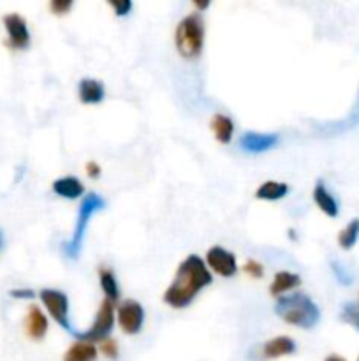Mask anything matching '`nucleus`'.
<instances>
[{
  "label": "nucleus",
  "instance_id": "nucleus-29",
  "mask_svg": "<svg viewBox=\"0 0 359 361\" xmlns=\"http://www.w3.org/2000/svg\"><path fill=\"white\" fill-rule=\"evenodd\" d=\"M13 298H20V300H30V298H35V293L32 291V289H13V291L9 293Z\"/></svg>",
  "mask_w": 359,
  "mask_h": 361
},
{
  "label": "nucleus",
  "instance_id": "nucleus-6",
  "mask_svg": "<svg viewBox=\"0 0 359 361\" xmlns=\"http://www.w3.org/2000/svg\"><path fill=\"white\" fill-rule=\"evenodd\" d=\"M39 298L44 303L48 309L49 316L63 328V330H70V321H69V298L65 293L58 291V289H42L39 293Z\"/></svg>",
  "mask_w": 359,
  "mask_h": 361
},
{
  "label": "nucleus",
  "instance_id": "nucleus-9",
  "mask_svg": "<svg viewBox=\"0 0 359 361\" xmlns=\"http://www.w3.org/2000/svg\"><path fill=\"white\" fill-rule=\"evenodd\" d=\"M206 263H208V267H210L215 274L220 275V277L229 279L236 274V270H238V267H236L234 254L220 245H215L208 250Z\"/></svg>",
  "mask_w": 359,
  "mask_h": 361
},
{
  "label": "nucleus",
  "instance_id": "nucleus-17",
  "mask_svg": "<svg viewBox=\"0 0 359 361\" xmlns=\"http://www.w3.org/2000/svg\"><path fill=\"white\" fill-rule=\"evenodd\" d=\"M301 286V277L298 274H291V271H278L273 277V282L270 286V293L273 296H282V293L291 291V289L299 288Z\"/></svg>",
  "mask_w": 359,
  "mask_h": 361
},
{
  "label": "nucleus",
  "instance_id": "nucleus-30",
  "mask_svg": "<svg viewBox=\"0 0 359 361\" xmlns=\"http://www.w3.org/2000/svg\"><path fill=\"white\" fill-rule=\"evenodd\" d=\"M194 4H196V7L199 11L208 9V7H210V0H204V2H199V0H197V2H194Z\"/></svg>",
  "mask_w": 359,
  "mask_h": 361
},
{
  "label": "nucleus",
  "instance_id": "nucleus-20",
  "mask_svg": "<svg viewBox=\"0 0 359 361\" xmlns=\"http://www.w3.org/2000/svg\"><path fill=\"white\" fill-rule=\"evenodd\" d=\"M99 281H101V288L104 291L106 298L111 300L113 303L120 298V288L118 282H116L115 274H113L109 268H101L99 270Z\"/></svg>",
  "mask_w": 359,
  "mask_h": 361
},
{
  "label": "nucleus",
  "instance_id": "nucleus-22",
  "mask_svg": "<svg viewBox=\"0 0 359 361\" xmlns=\"http://www.w3.org/2000/svg\"><path fill=\"white\" fill-rule=\"evenodd\" d=\"M340 319L344 321V323L354 326L355 330L359 331V303H352V302L345 303V305L341 307Z\"/></svg>",
  "mask_w": 359,
  "mask_h": 361
},
{
  "label": "nucleus",
  "instance_id": "nucleus-5",
  "mask_svg": "<svg viewBox=\"0 0 359 361\" xmlns=\"http://www.w3.org/2000/svg\"><path fill=\"white\" fill-rule=\"evenodd\" d=\"M113 324H115V307H113L111 300L104 298L101 307H99L97 317H95L90 330L83 331V334H76V337L80 338V341L92 342V344H94L95 341H104V338H108V335L111 334Z\"/></svg>",
  "mask_w": 359,
  "mask_h": 361
},
{
  "label": "nucleus",
  "instance_id": "nucleus-2",
  "mask_svg": "<svg viewBox=\"0 0 359 361\" xmlns=\"http://www.w3.org/2000/svg\"><path fill=\"white\" fill-rule=\"evenodd\" d=\"M275 312L285 323L294 324L298 328H305V330L315 326L320 319L319 307L305 293L278 296L277 303H275Z\"/></svg>",
  "mask_w": 359,
  "mask_h": 361
},
{
  "label": "nucleus",
  "instance_id": "nucleus-8",
  "mask_svg": "<svg viewBox=\"0 0 359 361\" xmlns=\"http://www.w3.org/2000/svg\"><path fill=\"white\" fill-rule=\"evenodd\" d=\"M4 27L7 32V42L14 49H25L30 44V32H28L27 21L16 13H11L4 16Z\"/></svg>",
  "mask_w": 359,
  "mask_h": 361
},
{
  "label": "nucleus",
  "instance_id": "nucleus-11",
  "mask_svg": "<svg viewBox=\"0 0 359 361\" xmlns=\"http://www.w3.org/2000/svg\"><path fill=\"white\" fill-rule=\"evenodd\" d=\"M80 101L84 104H99L104 101L106 97V88L101 80H94V78H84L80 81Z\"/></svg>",
  "mask_w": 359,
  "mask_h": 361
},
{
  "label": "nucleus",
  "instance_id": "nucleus-31",
  "mask_svg": "<svg viewBox=\"0 0 359 361\" xmlns=\"http://www.w3.org/2000/svg\"><path fill=\"white\" fill-rule=\"evenodd\" d=\"M324 361H345L344 358H340V356H327V358L326 360H324Z\"/></svg>",
  "mask_w": 359,
  "mask_h": 361
},
{
  "label": "nucleus",
  "instance_id": "nucleus-21",
  "mask_svg": "<svg viewBox=\"0 0 359 361\" xmlns=\"http://www.w3.org/2000/svg\"><path fill=\"white\" fill-rule=\"evenodd\" d=\"M359 240V219H352L340 233H338V245L344 250H351Z\"/></svg>",
  "mask_w": 359,
  "mask_h": 361
},
{
  "label": "nucleus",
  "instance_id": "nucleus-14",
  "mask_svg": "<svg viewBox=\"0 0 359 361\" xmlns=\"http://www.w3.org/2000/svg\"><path fill=\"white\" fill-rule=\"evenodd\" d=\"M294 351H296V344L292 338L275 337L263 345V358L275 360V358H280V356L292 355Z\"/></svg>",
  "mask_w": 359,
  "mask_h": 361
},
{
  "label": "nucleus",
  "instance_id": "nucleus-12",
  "mask_svg": "<svg viewBox=\"0 0 359 361\" xmlns=\"http://www.w3.org/2000/svg\"><path fill=\"white\" fill-rule=\"evenodd\" d=\"M25 331L32 341H41L48 331V319L39 307L32 305L25 319Z\"/></svg>",
  "mask_w": 359,
  "mask_h": 361
},
{
  "label": "nucleus",
  "instance_id": "nucleus-28",
  "mask_svg": "<svg viewBox=\"0 0 359 361\" xmlns=\"http://www.w3.org/2000/svg\"><path fill=\"white\" fill-rule=\"evenodd\" d=\"M84 171H87L88 178L95 180L101 176V166H99L95 161H88L87 166H84Z\"/></svg>",
  "mask_w": 359,
  "mask_h": 361
},
{
  "label": "nucleus",
  "instance_id": "nucleus-19",
  "mask_svg": "<svg viewBox=\"0 0 359 361\" xmlns=\"http://www.w3.org/2000/svg\"><path fill=\"white\" fill-rule=\"evenodd\" d=\"M289 194V185L284 182H275V180H267V182L260 183L259 189L256 190L257 200L263 201H277L282 200Z\"/></svg>",
  "mask_w": 359,
  "mask_h": 361
},
{
  "label": "nucleus",
  "instance_id": "nucleus-15",
  "mask_svg": "<svg viewBox=\"0 0 359 361\" xmlns=\"http://www.w3.org/2000/svg\"><path fill=\"white\" fill-rule=\"evenodd\" d=\"M53 192L60 197H67V200H76L84 192V187L76 176H62L53 182Z\"/></svg>",
  "mask_w": 359,
  "mask_h": 361
},
{
  "label": "nucleus",
  "instance_id": "nucleus-3",
  "mask_svg": "<svg viewBox=\"0 0 359 361\" xmlns=\"http://www.w3.org/2000/svg\"><path fill=\"white\" fill-rule=\"evenodd\" d=\"M175 44L183 59H197L204 46V20L201 13H190L176 25Z\"/></svg>",
  "mask_w": 359,
  "mask_h": 361
},
{
  "label": "nucleus",
  "instance_id": "nucleus-32",
  "mask_svg": "<svg viewBox=\"0 0 359 361\" xmlns=\"http://www.w3.org/2000/svg\"><path fill=\"white\" fill-rule=\"evenodd\" d=\"M2 243H4V233L0 231V249H2Z\"/></svg>",
  "mask_w": 359,
  "mask_h": 361
},
{
  "label": "nucleus",
  "instance_id": "nucleus-23",
  "mask_svg": "<svg viewBox=\"0 0 359 361\" xmlns=\"http://www.w3.org/2000/svg\"><path fill=\"white\" fill-rule=\"evenodd\" d=\"M101 353L109 360L118 358V344L113 338H104L101 341Z\"/></svg>",
  "mask_w": 359,
  "mask_h": 361
},
{
  "label": "nucleus",
  "instance_id": "nucleus-4",
  "mask_svg": "<svg viewBox=\"0 0 359 361\" xmlns=\"http://www.w3.org/2000/svg\"><path fill=\"white\" fill-rule=\"evenodd\" d=\"M102 208H106V201L102 200L99 194L90 192L83 197V201H81V207H80V214H77L76 228H74V233H73V238H70L69 242L62 243V250L67 257H70V259H76V257L80 256L88 221L92 219V215L97 214V212L102 210Z\"/></svg>",
  "mask_w": 359,
  "mask_h": 361
},
{
  "label": "nucleus",
  "instance_id": "nucleus-10",
  "mask_svg": "<svg viewBox=\"0 0 359 361\" xmlns=\"http://www.w3.org/2000/svg\"><path fill=\"white\" fill-rule=\"evenodd\" d=\"M278 143L277 134H263V133H245L239 137V148L246 154H263L271 150Z\"/></svg>",
  "mask_w": 359,
  "mask_h": 361
},
{
  "label": "nucleus",
  "instance_id": "nucleus-24",
  "mask_svg": "<svg viewBox=\"0 0 359 361\" xmlns=\"http://www.w3.org/2000/svg\"><path fill=\"white\" fill-rule=\"evenodd\" d=\"M331 268H333V274H334V277L338 279V282H340V284H344V286H348L352 282V277L351 275L347 274V270H345L344 267H341L340 263H336V261H333V263H331Z\"/></svg>",
  "mask_w": 359,
  "mask_h": 361
},
{
  "label": "nucleus",
  "instance_id": "nucleus-7",
  "mask_svg": "<svg viewBox=\"0 0 359 361\" xmlns=\"http://www.w3.org/2000/svg\"><path fill=\"white\" fill-rule=\"evenodd\" d=\"M116 317H118V324L123 334L137 335L143 330L144 310L143 305L136 300H125L116 310Z\"/></svg>",
  "mask_w": 359,
  "mask_h": 361
},
{
  "label": "nucleus",
  "instance_id": "nucleus-16",
  "mask_svg": "<svg viewBox=\"0 0 359 361\" xmlns=\"http://www.w3.org/2000/svg\"><path fill=\"white\" fill-rule=\"evenodd\" d=\"M211 130H213L215 137H217L218 143H231L232 134H234V122L229 118L227 115H222V113H215L213 118H211Z\"/></svg>",
  "mask_w": 359,
  "mask_h": 361
},
{
  "label": "nucleus",
  "instance_id": "nucleus-27",
  "mask_svg": "<svg viewBox=\"0 0 359 361\" xmlns=\"http://www.w3.org/2000/svg\"><path fill=\"white\" fill-rule=\"evenodd\" d=\"M70 7H73V0H53L49 4V9L55 14H65Z\"/></svg>",
  "mask_w": 359,
  "mask_h": 361
},
{
  "label": "nucleus",
  "instance_id": "nucleus-26",
  "mask_svg": "<svg viewBox=\"0 0 359 361\" xmlns=\"http://www.w3.org/2000/svg\"><path fill=\"white\" fill-rule=\"evenodd\" d=\"M243 270H245L246 274H248L250 277H253V279H260V277H263V275H264L263 264L257 263V261H253V259L246 261L245 267H243Z\"/></svg>",
  "mask_w": 359,
  "mask_h": 361
},
{
  "label": "nucleus",
  "instance_id": "nucleus-25",
  "mask_svg": "<svg viewBox=\"0 0 359 361\" xmlns=\"http://www.w3.org/2000/svg\"><path fill=\"white\" fill-rule=\"evenodd\" d=\"M109 4L115 9L116 16H125V14H129L132 11V2L130 0H113Z\"/></svg>",
  "mask_w": 359,
  "mask_h": 361
},
{
  "label": "nucleus",
  "instance_id": "nucleus-13",
  "mask_svg": "<svg viewBox=\"0 0 359 361\" xmlns=\"http://www.w3.org/2000/svg\"><path fill=\"white\" fill-rule=\"evenodd\" d=\"M313 201L320 208V212H324L327 217H338L340 208H338V203L333 194L324 185V182H317L315 187H313Z\"/></svg>",
  "mask_w": 359,
  "mask_h": 361
},
{
  "label": "nucleus",
  "instance_id": "nucleus-1",
  "mask_svg": "<svg viewBox=\"0 0 359 361\" xmlns=\"http://www.w3.org/2000/svg\"><path fill=\"white\" fill-rule=\"evenodd\" d=\"M211 282L213 279L206 268V263L199 256L192 254L185 257L176 270L171 286L164 293V302L172 309H185Z\"/></svg>",
  "mask_w": 359,
  "mask_h": 361
},
{
  "label": "nucleus",
  "instance_id": "nucleus-18",
  "mask_svg": "<svg viewBox=\"0 0 359 361\" xmlns=\"http://www.w3.org/2000/svg\"><path fill=\"white\" fill-rule=\"evenodd\" d=\"M97 360V349L92 342L77 341L67 349L63 361H95Z\"/></svg>",
  "mask_w": 359,
  "mask_h": 361
},
{
  "label": "nucleus",
  "instance_id": "nucleus-33",
  "mask_svg": "<svg viewBox=\"0 0 359 361\" xmlns=\"http://www.w3.org/2000/svg\"><path fill=\"white\" fill-rule=\"evenodd\" d=\"M358 361H359V356H358Z\"/></svg>",
  "mask_w": 359,
  "mask_h": 361
}]
</instances>
